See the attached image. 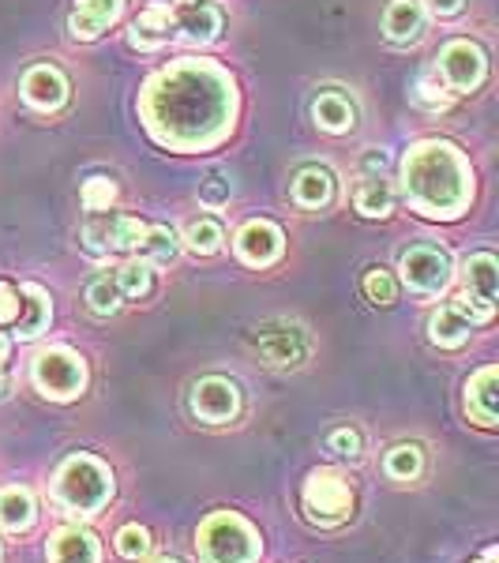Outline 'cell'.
Here are the masks:
<instances>
[{
	"instance_id": "1",
	"label": "cell",
	"mask_w": 499,
	"mask_h": 563,
	"mask_svg": "<svg viewBox=\"0 0 499 563\" xmlns=\"http://www.w3.org/2000/svg\"><path fill=\"white\" fill-rule=\"evenodd\" d=\"M140 113L158 143L174 151H203L230 135L237 87L211 60H180L143 87Z\"/></svg>"
},
{
	"instance_id": "2",
	"label": "cell",
	"mask_w": 499,
	"mask_h": 563,
	"mask_svg": "<svg viewBox=\"0 0 499 563\" xmlns=\"http://www.w3.org/2000/svg\"><path fill=\"white\" fill-rule=\"evenodd\" d=\"M402 185L410 207L424 218H458L474 199V169L455 143L424 140L406 154Z\"/></svg>"
},
{
	"instance_id": "3",
	"label": "cell",
	"mask_w": 499,
	"mask_h": 563,
	"mask_svg": "<svg viewBox=\"0 0 499 563\" xmlns=\"http://www.w3.org/2000/svg\"><path fill=\"white\" fill-rule=\"evenodd\" d=\"M53 493H57L60 504L76 515H95L102 511L113 496V474L90 455H71L65 466L57 470V481H53Z\"/></svg>"
},
{
	"instance_id": "4",
	"label": "cell",
	"mask_w": 499,
	"mask_h": 563,
	"mask_svg": "<svg viewBox=\"0 0 499 563\" xmlns=\"http://www.w3.org/2000/svg\"><path fill=\"white\" fill-rule=\"evenodd\" d=\"M199 556H203V563H256L259 538L241 515H211L199 526Z\"/></svg>"
},
{
	"instance_id": "5",
	"label": "cell",
	"mask_w": 499,
	"mask_h": 563,
	"mask_svg": "<svg viewBox=\"0 0 499 563\" xmlns=\"http://www.w3.org/2000/svg\"><path fill=\"white\" fill-rule=\"evenodd\" d=\"M31 376H34V387H38L45 398H57V402H71V398H79L87 387L84 357L65 346L42 350L38 357H34Z\"/></svg>"
},
{
	"instance_id": "6",
	"label": "cell",
	"mask_w": 499,
	"mask_h": 563,
	"mask_svg": "<svg viewBox=\"0 0 499 563\" xmlns=\"http://www.w3.org/2000/svg\"><path fill=\"white\" fill-rule=\"evenodd\" d=\"M451 256L435 244H413L402 256V282L413 289V294H440V289L451 286Z\"/></svg>"
},
{
	"instance_id": "7",
	"label": "cell",
	"mask_w": 499,
	"mask_h": 563,
	"mask_svg": "<svg viewBox=\"0 0 499 563\" xmlns=\"http://www.w3.org/2000/svg\"><path fill=\"white\" fill-rule=\"evenodd\" d=\"M87 238V249L106 256V252H135L147 238V225L140 218H129V214H95L84 230Z\"/></svg>"
},
{
	"instance_id": "8",
	"label": "cell",
	"mask_w": 499,
	"mask_h": 563,
	"mask_svg": "<svg viewBox=\"0 0 499 563\" xmlns=\"http://www.w3.org/2000/svg\"><path fill=\"white\" fill-rule=\"evenodd\" d=\"M440 71H443V79H447L451 90H462V95H469V90H477L480 84H485L488 57H485V49H480L477 42L455 38V42L443 45Z\"/></svg>"
},
{
	"instance_id": "9",
	"label": "cell",
	"mask_w": 499,
	"mask_h": 563,
	"mask_svg": "<svg viewBox=\"0 0 499 563\" xmlns=\"http://www.w3.org/2000/svg\"><path fill=\"white\" fill-rule=\"evenodd\" d=\"M304 507L312 519L320 522H342L353 507V493L346 477H339L334 470H315L304 485Z\"/></svg>"
},
{
	"instance_id": "10",
	"label": "cell",
	"mask_w": 499,
	"mask_h": 563,
	"mask_svg": "<svg viewBox=\"0 0 499 563\" xmlns=\"http://www.w3.org/2000/svg\"><path fill=\"white\" fill-rule=\"evenodd\" d=\"M256 350L263 353V361L275 368H293L308 357V339L301 327L293 323H267L256 331Z\"/></svg>"
},
{
	"instance_id": "11",
	"label": "cell",
	"mask_w": 499,
	"mask_h": 563,
	"mask_svg": "<svg viewBox=\"0 0 499 563\" xmlns=\"http://www.w3.org/2000/svg\"><path fill=\"white\" fill-rule=\"evenodd\" d=\"M286 252V233L267 218H252L237 230V256L248 267H270Z\"/></svg>"
},
{
	"instance_id": "12",
	"label": "cell",
	"mask_w": 499,
	"mask_h": 563,
	"mask_svg": "<svg viewBox=\"0 0 499 563\" xmlns=\"http://www.w3.org/2000/svg\"><path fill=\"white\" fill-rule=\"evenodd\" d=\"M192 410H196L199 421H207V424L233 421L237 410H241L237 384H230V379H218V376L199 379V384L192 387Z\"/></svg>"
},
{
	"instance_id": "13",
	"label": "cell",
	"mask_w": 499,
	"mask_h": 563,
	"mask_svg": "<svg viewBox=\"0 0 499 563\" xmlns=\"http://www.w3.org/2000/svg\"><path fill=\"white\" fill-rule=\"evenodd\" d=\"M23 98H26V106H34L38 113H57V109L68 102L65 71L53 65H34L23 76Z\"/></svg>"
},
{
	"instance_id": "14",
	"label": "cell",
	"mask_w": 499,
	"mask_h": 563,
	"mask_svg": "<svg viewBox=\"0 0 499 563\" xmlns=\"http://www.w3.org/2000/svg\"><path fill=\"white\" fill-rule=\"evenodd\" d=\"M174 34H177L174 8L158 0V4H147L140 15H135V23L129 31V45H135V49H162Z\"/></svg>"
},
{
	"instance_id": "15",
	"label": "cell",
	"mask_w": 499,
	"mask_h": 563,
	"mask_svg": "<svg viewBox=\"0 0 499 563\" xmlns=\"http://www.w3.org/2000/svg\"><path fill=\"white\" fill-rule=\"evenodd\" d=\"M174 20H177L180 38L192 45H207L222 31V8L211 4V0H185V8L174 12Z\"/></svg>"
},
{
	"instance_id": "16",
	"label": "cell",
	"mask_w": 499,
	"mask_h": 563,
	"mask_svg": "<svg viewBox=\"0 0 499 563\" xmlns=\"http://www.w3.org/2000/svg\"><path fill=\"white\" fill-rule=\"evenodd\" d=\"M124 12V0H79L76 12H71V38H98L106 26H113Z\"/></svg>"
},
{
	"instance_id": "17",
	"label": "cell",
	"mask_w": 499,
	"mask_h": 563,
	"mask_svg": "<svg viewBox=\"0 0 499 563\" xmlns=\"http://www.w3.org/2000/svg\"><path fill=\"white\" fill-rule=\"evenodd\" d=\"M384 31L387 38L406 45V42H417L424 31V8L421 0H391L384 12Z\"/></svg>"
},
{
	"instance_id": "18",
	"label": "cell",
	"mask_w": 499,
	"mask_h": 563,
	"mask_svg": "<svg viewBox=\"0 0 499 563\" xmlns=\"http://www.w3.org/2000/svg\"><path fill=\"white\" fill-rule=\"evenodd\" d=\"M49 563H98L95 533L79 530V526H65V530L49 541Z\"/></svg>"
},
{
	"instance_id": "19",
	"label": "cell",
	"mask_w": 499,
	"mask_h": 563,
	"mask_svg": "<svg viewBox=\"0 0 499 563\" xmlns=\"http://www.w3.org/2000/svg\"><path fill=\"white\" fill-rule=\"evenodd\" d=\"M462 278H466V294L469 297H477V301H485V305H496V297H499V263H496L492 252H477V256H469Z\"/></svg>"
},
{
	"instance_id": "20",
	"label": "cell",
	"mask_w": 499,
	"mask_h": 563,
	"mask_svg": "<svg viewBox=\"0 0 499 563\" xmlns=\"http://www.w3.org/2000/svg\"><path fill=\"white\" fill-rule=\"evenodd\" d=\"M353 207L365 218H387L395 211V188L384 174H365L353 188Z\"/></svg>"
},
{
	"instance_id": "21",
	"label": "cell",
	"mask_w": 499,
	"mask_h": 563,
	"mask_svg": "<svg viewBox=\"0 0 499 563\" xmlns=\"http://www.w3.org/2000/svg\"><path fill=\"white\" fill-rule=\"evenodd\" d=\"M496 368H480L466 387V413L469 421L492 429L496 424Z\"/></svg>"
},
{
	"instance_id": "22",
	"label": "cell",
	"mask_w": 499,
	"mask_h": 563,
	"mask_svg": "<svg viewBox=\"0 0 499 563\" xmlns=\"http://www.w3.org/2000/svg\"><path fill=\"white\" fill-rule=\"evenodd\" d=\"M312 117L323 132L339 135V132H350L353 124H357V106H353L346 95H339V90H323L312 106Z\"/></svg>"
},
{
	"instance_id": "23",
	"label": "cell",
	"mask_w": 499,
	"mask_h": 563,
	"mask_svg": "<svg viewBox=\"0 0 499 563\" xmlns=\"http://www.w3.org/2000/svg\"><path fill=\"white\" fill-rule=\"evenodd\" d=\"M469 331H474V323H469L455 305L440 308V312H435L432 320H429V334H432V342H435V346H447V350L462 346V342L469 339Z\"/></svg>"
},
{
	"instance_id": "24",
	"label": "cell",
	"mask_w": 499,
	"mask_h": 563,
	"mask_svg": "<svg viewBox=\"0 0 499 563\" xmlns=\"http://www.w3.org/2000/svg\"><path fill=\"white\" fill-rule=\"evenodd\" d=\"M23 308H26V316H20L15 320V334L20 339H38V334L49 327V294H45L42 286H23Z\"/></svg>"
},
{
	"instance_id": "25",
	"label": "cell",
	"mask_w": 499,
	"mask_h": 563,
	"mask_svg": "<svg viewBox=\"0 0 499 563\" xmlns=\"http://www.w3.org/2000/svg\"><path fill=\"white\" fill-rule=\"evenodd\" d=\"M334 196V177L326 169H301L293 180V199L301 207H326Z\"/></svg>"
},
{
	"instance_id": "26",
	"label": "cell",
	"mask_w": 499,
	"mask_h": 563,
	"mask_svg": "<svg viewBox=\"0 0 499 563\" xmlns=\"http://www.w3.org/2000/svg\"><path fill=\"white\" fill-rule=\"evenodd\" d=\"M31 522H34V496L26 488H4L0 493V526L20 533Z\"/></svg>"
},
{
	"instance_id": "27",
	"label": "cell",
	"mask_w": 499,
	"mask_h": 563,
	"mask_svg": "<svg viewBox=\"0 0 499 563\" xmlns=\"http://www.w3.org/2000/svg\"><path fill=\"white\" fill-rule=\"evenodd\" d=\"M135 252H143V260L147 263H158V267H166V263L177 260V238L174 230H166V225H147V238Z\"/></svg>"
},
{
	"instance_id": "28",
	"label": "cell",
	"mask_w": 499,
	"mask_h": 563,
	"mask_svg": "<svg viewBox=\"0 0 499 563\" xmlns=\"http://www.w3.org/2000/svg\"><path fill=\"white\" fill-rule=\"evenodd\" d=\"M185 241H188V249L199 252V256H211V252L222 249V225L214 222V218H196L192 225L185 230Z\"/></svg>"
},
{
	"instance_id": "29",
	"label": "cell",
	"mask_w": 499,
	"mask_h": 563,
	"mask_svg": "<svg viewBox=\"0 0 499 563\" xmlns=\"http://www.w3.org/2000/svg\"><path fill=\"white\" fill-rule=\"evenodd\" d=\"M117 289H121V297H132V301H140V297L151 294V267L147 263H124V267H117Z\"/></svg>"
},
{
	"instance_id": "30",
	"label": "cell",
	"mask_w": 499,
	"mask_h": 563,
	"mask_svg": "<svg viewBox=\"0 0 499 563\" xmlns=\"http://www.w3.org/2000/svg\"><path fill=\"white\" fill-rule=\"evenodd\" d=\"M424 459H421V448H413V443H402V448H395L391 455H387V474L395 481H413L421 474Z\"/></svg>"
},
{
	"instance_id": "31",
	"label": "cell",
	"mask_w": 499,
	"mask_h": 563,
	"mask_svg": "<svg viewBox=\"0 0 499 563\" xmlns=\"http://www.w3.org/2000/svg\"><path fill=\"white\" fill-rule=\"evenodd\" d=\"M417 102L424 109H432V113H440V109L451 106V90L440 79V71H424V76L417 79Z\"/></svg>"
},
{
	"instance_id": "32",
	"label": "cell",
	"mask_w": 499,
	"mask_h": 563,
	"mask_svg": "<svg viewBox=\"0 0 499 563\" xmlns=\"http://www.w3.org/2000/svg\"><path fill=\"white\" fill-rule=\"evenodd\" d=\"M87 305L95 308L98 316L117 312V308H121V289H117V282L109 278V275L90 282V286H87Z\"/></svg>"
},
{
	"instance_id": "33",
	"label": "cell",
	"mask_w": 499,
	"mask_h": 563,
	"mask_svg": "<svg viewBox=\"0 0 499 563\" xmlns=\"http://www.w3.org/2000/svg\"><path fill=\"white\" fill-rule=\"evenodd\" d=\"M365 297H368L372 305H395V297H398L395 278L387 275L384 267H372L368 275H365Z\"/></svg>"
},
{
	"instance_id": "34",
	"label": "cell",
	"mask_w": 499,
	"mask_h": 563,
	"mask_svg": "<svg viewBox=\"0 0 499 563\" xmlns=\"http://www.w3.org/2000/svg\"><path fill=\"white\" fill-rule=\"evenodd\" d=\"M113 199H117V185H113V180L90 177L87 185H84V207H87V211L102 214V211H109V207H113Z\"/></svg>"
},
{
	"instance_id": "35",
	"label": "cell",
	"mask_w": 499,
	"mask_h": 563,
	"mask_svg": "<svg viewBox=\"0 0 499 563\" xmlns=\"http://www.w3.org/2000/svg\"><path fill=\"white\" fill-rule=\"evenodd\" d=\"M147 549H151V533L140 530V526H124V530L117 533V552H121L124 560L147 556Z\"/></svg>"
},
{
	"instance_id": "36",
	"label": "cell",
	"mask_w": 499,
	"mask_h": 563,
	"mask_svg": "<svg viewBox=\"0 0 499 563\" xmlns=\"http://www.w3.org/2000/svg\"><path fill=\"white\" fill-rule=\"evenodd\" d=\"M23 316V289L12 282H0V323H15Z\"/></svg>"
},
{
	"instance_id": "37",
	"label": "cell",
	"mask_w": 499,
	"mask_h": 563,
	"mask_svg": "<svg viewBox=\"0 0 499 563\" xmlns=\"http://www.w3.org/2000/svg\"><path fill=\"white\" fill-rule=\"evenodd\" d=\"M199 203H207V207H222V203H230V180H222V177H207V180H203V188H199Z\"/></svg>"
},
{
	"instance_id": "38",
	"label": "cell",
	"mask_w": 499,
	"mask_h": 563,
	"mask_svg": "<svg viewBox=\"0 0 499 563\" xmlns=\"http://www.w3.org/2000/svg\"><path fill=\"white\" fill-rule=\"evenodd\" d=\"M331 451L334 455H346V459H357L361 455V435L353 429H339L331 435Z\"/></svg>"
},
{
	"instance_id": "39",
	"label": "cell",
	"mask_w": 499,
	"mask_h": 563,
	"mask_svg": "<svg viewBox=\"0 0 499 563\" xmlns=\"http://www.w3.org/2000/svg\"><path fill=\"white\" fill-rule=\"evenodd\" d=\"M424 4H429L432 15H458L466 0H424Z\"/></svg>"
},
{
	"instance_id": "40",
	"label": "cell",
	"mask_w": 499,
	"mask_h": 563,
	"mask_svg": "<svg viewBox=\"0 0 499 563\" xmlns=\"http://www.w3.org/2000/svg\"><path fill=\"white\" fill-rule=\"evenodd\" d=\"M361 166H365V174H384V166H387L384 151H368L365 158H361Z\"/></svg>"
},
{
	"instance_id": "41",
	"label": "cell",
	"mask_w": 499,
	"mask_h": 563,
	"mask_svg": "<svg viewBox=\"0 0 499 563\" xmlns=\"http://www.w3.org/2000/svg\"><path fill=\"white\" fill-rule=\"evenodd\" d=\"M4 361H8V339L0 334V365H4Z\"/></svg>"
},
{
	"instance_id": "42",
	"label": "cell",
	"mask_w": 499,
	"mask_h": 563,
	"mask_svg": "<svg viewBox=\"0 0 499 563\" xmlns=\"http://www.w3.org/2000/svg\"><path fill=\"white\" fill-rule=\"evenodd\" d=\"M154 563H177V560H154Z\"/></svg>"
},
{
	"instance_id": "43",
	"label": "cell",
	"mask_w": 499,
	"mask_h": 563,
	"mask_svg": "<svg viewBox=\"0 0 499 563\" xmlns=\"http://www.w3.org/2000/svg\"><path fill=\"white\" fill-rule=\"evenodd\" d=\"M0 556H4V552H0Z\"/></svg>"
}]
</instances>
